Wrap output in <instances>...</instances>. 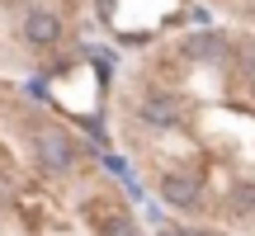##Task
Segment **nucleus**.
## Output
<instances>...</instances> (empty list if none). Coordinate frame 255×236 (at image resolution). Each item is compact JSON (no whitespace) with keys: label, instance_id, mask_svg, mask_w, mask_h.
I'll return each instance as SVG.
<instances>
[{"label":"nucleus","instance_id":"nucleus-1","mask_svg":"<svg viewBox=\"0 0 255 236\" xmlns=\"http://www.w3.org/2000/svg\"><path fill=\"white\" fill-rule=\"evenodd\" d=\"M33 156H38V165H43L47 175H66L76 165V142H71V132H62V127H38Z\"/></svg>","mask_w":255,"mask_h":236},{"label":"nucleus","instance_id":"nucleus-3","mask_svg":"<svg viewBox=\"0 0 255 236\" xmlns=\"http://www.w3.org/2000/svg\"><path fill=\"white\" fill-rule=\"evenodd\" d=\"M189 62H222L227 57V38H218V33H194V38H184V47H180Z\"/></svg>","mask_w":255,"mask_h":236},{"label":"nucleus","instance_id":"nucleus-5","mask_svg":"<svg viewBox=\"0 0 255 236\" xmlns=\"http://www.w3.org/2000/svg\"><path fill=\"white\" fill-rule=\"evenodd\" d=\"M142 118L165 127V123H175V118H180V104H175L170 95H146V100H142Z\"/></svg>","mask_w":255,"mask_h":236},{"label":"nucleus","instance_id":"nucleus-2","mask_svg":"<svg viewBox=\"0 0 255 236\" xmlns=\"http://www.w3.org/2000/svg\"><path fill=\"white\" fill-rule=\"evenodd\" d=\"M161 199L170 208H194L203 199V180L189 170H170V175H161Z\"/></svg>","mask_w":255,"mask_h":236},{"label":"nucleus","instance_id":"nucleus-4","mask_svg":"<svg viewBox=\"0 0 255 236\" xmlns=\"http://www.w3.org/2000/svg\"><path fill=\"white\" fill-rule=\"evenodd\" d=\"M24 38H28V43H38V47L57 43V38H62V24H57V14H47V9H33V14L24 19Z\"/></svg>","mask_w":255,"mask_h":236},{"label":"nucleus","instance_id":"nucleus-6","mask_svg":"<svg viewBox=\"0 0 255 236\" xmlns=\"http://www.w3.org/2000/svg\"><path fill=\"white\" fill-rule=\"evenodd\" d=\"M227 213H232L237 222H255V184H232Z\"/></svg>","mask_w":255,"mask_h":236},{"label":"nucleus","instance_id":"nucleus-7","mask_svg":"<svg viewBox=\"0 0 255 236\" xmlns=\"http://www.w3.org/2000/svg\"><path fill=\"white\" fill-rule=\"evenodd\" d=\"M100 232L104 236H132V218H123V213L114 208V218H100Z\"/></svg>","mask_w":255,"mask_h":236}]
</instances>
